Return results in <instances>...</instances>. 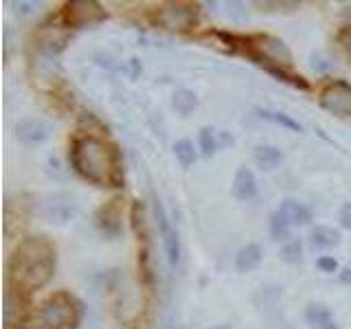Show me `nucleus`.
<instances>
[{"label": "nucleus", "instance_id": "obj_1", "mask_svg": "<svg viewBox=\"0 0 351 329\" xmlns=\"http://www.w3.org/2000/svg\"><path fill=\"white\" fill-rule=\"evenodd\" d=\"M58 252L55 244L44 235L27 237L14 248L7 263V288L20 294H31L33 290L44 288L55 274Z\"/></svg>", "mask_w": 351, "mask_h": 329}, {"label": "nucleus", "instance_id": "obj_2", "mask_svg": "<svg viewBox=\"0 0 351 329\" xmlns=\"http://www.w3.org/2000/svg\"><path fill=\"white\" fill-rule=\"evenodd\" d=\"M71 164L84 180L97 186H121L123 184V164L114 145L101 136L84 134L73 141Z\"/></svg>", "mask_w": 351, "mask_h": 329}, {"label": "nucleus", "instance_id": "obj_3", "mask_svg": "<svg viewBox=\"0 0 351 329\" xmlns=\"http://www.w3.org/2000/svg\"><path fill=\"white\" fill-rule=\"evenodd\" d=\"M237 42L244 44V53L255 64L263 66L268 73L277 75L279 80L292 82L294 86L307 88V84L301 77L292 73V53L283 40L274 36H266V33H257V36L237 38Z\"/></svg>", "mask_w": 351, "mask_h": 329}, {"label": "nucleus", "instance_id": "obj_4", "mask_svg": "<svg viewBox=\"0 0 351 329\" xmlns=\"http://www.w3.org/2000/svg\"><path fill=\"white\" fill-rule=\"evenodd\" d=\"M80 323L82 303L71 292H55L38 305L31 329H77Z\"/></svg>", "mask_w": 351, "mask_h": 329}, {"label": "nucleus", "instance_id": "obj_5", "mask_svg": "<svg viewBox=\"0 0 351 329\" xmlns=\"http://www.w3.org/2000/svg\"><path fill=\"white\" fill-rule=\"evenodd\" d=\"M108 18L106 9L95 0H71L62 9L64 27L69 29H88L97 27Z\"/></svg>", "mask_w": 351, "mask_h": 329}, {"label": "nucleus", "instance_id": "obj_6", "mask_svg": "<svg viewBox=\"0 0 351 329\" xmlns=\"http://www.w3.org/2000/svg\"><path fill=\"white\" fill-rule=\"evenodd\" d=\"M156 22L167 31H186L197 22V5L165 3L156 11Z\"/></svg>", "mask_w": 351, "mask_h": 329}, {"label": "nucleus", "instance_id": "obj_7", "mask_svg": "<svg viewBox=\"0 0 351 329\" xmlns=\"http://www.w3.org/2000/svg\"><path fill=\"white\" fill-rule=\"evenodd\" d=\"M154 217H156V224H158V233H160V239H162V248L167 252V261L171 266H178L180 261V237H178V230L171 224V219L165 211L162 202L158 197H154Z\"/></svg>", "mask_w": 351, "mask_h": 329}, {"label": "nucleus", "instance_id": "obj_8", "mask_svg": "<svg viewBox=\"0 0 351 329\" xmlns=\"http://www.w3.org/2000/svg\"><path fill=\"white\" fill-rule=\"evenodd\" d=\"M318 103L323 110L332 112L336 117L351 119V84L347 82H332L323 88Z\"/></svg>", "mask_w": 351, "mask_h": 329}, {"label": "nucleus", "instance_id": "obj_9", "mask_svg": "<svg viewBox=\"0 0 351 329\" xmlns=\"http://www.w3.org/2000/svg\"><path fill=\"white\" fill-rule=\"evenodd\" d=\"M27 327V296L16 290H5L3 307V329H25Z\"/></svg>", "mask_w": 351, "mask_h": 329}, {"label": "nucleus", "instance_id": "obj_10", "mask_svg": "<svg viewBox=\"0 0 351 329\" xmlns=\"http://www.w3.org/2000/svg\"><path fill=\"white\" fill-rule=\"evenodd\" d=\"M51 123L49 121H44L40 117H31V119H25L20 121V123L16 125V138L22 143V145H40V143L49 141L51 136Z\"/></svg>", "mask_w": 351, "mask_h": 329}, {"label": "nucleus", "instance_id": "obj_11", "mask_svg": "<svg viewBox=\"0 0 351 329\" xmlns=\"http://www.w3.org/2000/svg\"><path fill=\"white\" fill-rule=\"evenodd\" d=\"M233 197H237L239 202H248L257 195V178L248 167H239L235 178H233Z\"/></svg>", "mask_w": 351, "mask_h": 329}, {"label": "nucleus", "instance_id": "obj_12", "mask_svg": "<svg viewBox=\"0 0 351 329\" xmlns=\"http://www.w3.org/2000/svg\"><path fill=\"white\" fill-rule=\"evenodd\" d=\"M261 259H263L261 246L259 244H246V246H241L237 250V255H235V268L241 274L252 272L261 263Z\"/></svg>", "mask_w": 351, "mask_h": 329}, {"label": "nucleus", "instance_id": "obj_13", "mask_svg": "<svg viewBox=\"0 0 351 329\" xmlns=\"http://www.w3.org/2000/svg\"><path fill=\"white\" fill-rule=\"evenodd\" d=\"M279 211L288 217V222L292 226H307L312 219V211L307 208L303 202H296V200H283Z\"/></svg>", "mask_w": 351, "mask_h": 329}, {"label": "nucleus", "instance_id": "obj_14", "mask_svg": "<svg viewBox=\"0 0 351 329\" xmlns=\"http://www.w3.org/2000/svg\"><path fill=\"white\" fill-rule=\"evenodd\" d=\"M310 244L314 248H321V250H329L340 244V233L332 226H314L310 230Z\"/></svg>", "mask_w": 351, "mask_h": 329}, {"label": "nucleus", "instance_id": "obj_15", "mask_svg": "<svg viewBox=\"0 0 351 329\" xmlns=\"http://www.w3.org/2000/svg\"><path fill=\"white\" fill-rule=\"evenodd\" d=\"M197 95L193 90H186V88H180V90H176L173 97H171V108L176 110L178 114L186 117V114H191L193 110L197 108Z\"/></svg>", "mask_w": 351, "mask_h": 329}, {"label": "nucleus", "instance_id": "obj_16", "mask_svg": "<svg viewBox=\"0 0 351 329\" xmlns=\"http://www.w3.org/2000/svg\"><path fill=\"white\" fill-rule=\"evenodd\" d=\"M252 158H255V162L261 169H274L277 164H281L283 154H281V149L272 147V145H259L255 149V154H252Z\"/></svg>", "mask_w": 351, "mask_h": 329}, {"label": "nucleus", "instance_id": "obj_17", "mask_svg": "<svg viewBox=\"0 0 351 329\" xmlns=\"http://www.w3.org/2000/svg\"><path fill=\"white\" fill-rule=\"evenodd\" d=\"M259 117L270 121V123H277V125H281L285 130H290V132H303V125L299 123V121H294L290 114H285V112H279V110L263 108V110H259Z\"/></svg>", "mask_w": 351, "mask_h": 329}, {"label": "nucleus", "instance_id": "obj_18", "mask_svg": "<svg viewBox=\"0 0 351 329\" xmlns=\"http://www.w3.org/2000/svg\"><path fill=\"white\" fill-rule=\"evenodd\" d=\"M173 156L176 160L180 162V167L182 169H189L191 164L195 162V147H193V143L189 138H180V141H176L173 143Z\"/></svg>", "mask_w": 351, "mask_h": 329}, {"label": "nucleus", "instance_id": "obj_19", "mask_svg": "<svg viewBox=\"0 0 351 329\" xmlns=\"http://www.w3.org/2000/svg\"><path fill=\"white\" fill-rule=\"evenodd\" d=\"M290 228H292V224L288 222V217H285L277 208V211L270 215V235H272V239H277V241L288 239L290 237Z\"/></svg>", "mask_w": 351, "mask_h": 329}, {"label": "nucleus", "instance_id": "obj_20", "mask_svg": "<svg viewBox=\"0 0 351 329\" xmlns=\"http://www.w3.org/2000/svg\"><path fill=\"white\" fill-rule=\"evenodd\" d=\"M217 149H219L217 132L213 127H202L200 130V151H202V156L204 158H211Z\"/></svg>", "mask_w": 351, "mask_h": 329}, {"label": "nucleus", "instance_id": "obj_21", "mask_svg": "<svg viewBox=\"0 0 351 329\" xmlns=\"http://www.w3.org/2000/svg\"><path fill=\"white\" fill-rule=\"evenodd\" d=\"M279 257L281 261L285 263H299L303 259V246L299 239H292L288 244H283L281 250H279Z\"/></svg>", "mask_w": 351, "mask_h": 329}, {"label": "nucleus", "instance_id": "obj_22", "mask_svg": "<svg viewBox=\"0 0 351 329\" xmlns=\"http://www.w3.org/2000/svg\"><path fill=\"white\" fill-rule=\"evenodd\" d=\"M305 321L310 323L312 327L321 325V323L332 321V312H329L325 305H310V307H307V312H305Z\"/></svg>", "mask_w": 351, "mask_h": 329}, {"label": "nucleus", "instance_id": "obj_23", "mask_svg": "<svg viewBox=\"0 0 351 329\" xmlns=\"http://www.w3.org/2000/svg\"><path fill=\"white\" fill-rule=\"evenodd\" d=\"M338 219H340V226H343L345 230H349V233H351V202H345L343 206H340Z\"/></svg>", "mask_w": 351, "mask_h": 329}, {"label": "nucleus", "instance_id": "obj_24", "mask_svg": "<svg viewBox=\"0 0 351 329\" xmlns=\"http://www.w3.org/2000/svg\"><path fill=\"white\" fill-rule=\"evenodd\" d=\"M255 7H261V11L263 9H268V7H274V9H270V11H285V9H299L301 5L299 3H268V0H266V3H255Z\"/></svg>", "mask_w": 351, "mask_h": 329}, {"label": "nucleus", "instance_id": "obj_25", "mask_svg": "<svg viewBox=\"0 0 351 329\" xmlns=\"http://www.w3.org/2000/svg\"><path fill=\"white\" fill-rule=\"evenodd\" d=\"M316 266H318V270H323V272H336L338 270V261L334 259V257H318L316 259Z\"/></svg>", "mask_w": 351, "mask_h": 329}, {"label": "nucleus", "instance_id": "obj_26", "mask_svg": "<svg viewBox=\"0 0 351 329\" xmlns=\"http://www.w3.org/2000/svg\"><path fill=\"white\" fill-rule=\"evenodd\" d=\"M338 42H340V47H343V51L347 53V58L351 60V29H345L343 33H340Z\"/></svg>", "mask_w": 351, "mask_h": 329}, {"label": "nucleus", "instance_id": "obj_27", "mask_svg": "<svg viewBox=\"0 0 351 329\" xmlns=\"http://www.w3.org/2000/svg\"><path fill=\"white\" fill-rule=\"evenodd\" d=\"M16 7H18L20 14H29V11H33V9L38 7V3H22V0H18Z\"/></svg>", "mask_w": 351, "mask_h": 329}, {"label": "nucleus", "instance_id": "obj_28", "mask_svg": "<svg viewBox=\"0 0 351 329\" xmlns=\"http://www.w3.org/2000/svg\"><path fill=\"white\" fill-rule=\"evenodd\" d=\"M338 279L343 281V283H347V285H351V268H343L338 272Z\"/></svg>", "mask_w": 351, "mask_h": 329}, {"label": "nucleus", "instance_id": "obj_29", "mask_svg": "<svg viewBox=\"0 0 351 329\" xmlns=\"http://www.w3.org/2000/svg\"><path fill=\"white\" fill-rule=\"evenodd\" d=\"M312 329H338V325H336V321L332 318V321H327V323H321V325H314Z\"/></svg>", "mask_w": 351, "mask_h": 329}, {"label": "nucleus", "instance_id": "obj_30", "mask_svg": "<svg viewBox=\"0 0 351 329\" xmlns=\"http://www.w3.org/2000/svg\"><path fill=\"white\" fill-rule=\"evenodd\" d=\"M211 329H233V327H230V325H213Z\"/></svg>", "mask_w": 351, "mask_h": 329}, {"label": "nucleus", "instance_id": "obj_31", "mask_svg": "<svg viewBox=\"0 0 351 329\" xmlns=\"http://www.w3.org/2000/svg\"><path fill=\"white\" fill-rule=\"evenodd\" d=\"M178 329H180V327H178Z\"/></svg>", "mask_w": 351, "mask_h": 329}]
</instances>
